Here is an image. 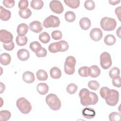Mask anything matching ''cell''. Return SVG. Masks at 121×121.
<instances>
[{"instance_id":"34","label":"cell","mask_w":121,"mask_h":121,"mask_svg":"<svg viewBox=\"0 0 121 121\" xmlns=\"http://www.w3.org/2000/svg\"><path fill=\"white\" fill-rule=\"evenodd\" d=\"M79 76L82 77H87L89 76V67L83 66L80 68L78 70Z\"/></svg>"},{"instance_id":"24","label":"cell","mask_w":121,"mask_h":121,"mask_svg":"<svg viewBox=\"0 0 121 121\" xmlns=\"http://www.w3.org/2000/svg\"><path fill=\"white\" fill-rule=\"evenodd\" d=\"M43 6V2L42 0H32L31 1V7L34 9H41Z\"/></svg>"},{"instance_id":"4","label":"cell","mask_w":121,"mask_h":121,"mask_svg":"<svg viewBox=\"0 0 121 121\" xmlns=\"http://www.w3.org/2000/svg\"><path fill=\"white\" fill-rule=\"evenodd\" d=\"M16 104L19 110L23 114L29 113L32 108L30 103L24 97H20L18 99Z\"/></svg>"},{"instance_id":"29","label":"cell","mask_w":121,"mask_h":121,"mask_svg":"<svg viewBox=\"0 0 121 121\" xmlns=\"http://www.w3.org/2000/svg\"><path fill=\"white\" fill-rule=\"evenodd\" d=\"M40 41L43 43H47L50 41V36L49 34L46 32H43L39 35Z\"/></svg>"},{"instance_id":"14","label":"cell","mask_w":121,"mask_h":121,"mask_svg":"<svg viewBox=\"0 0 121 121\" xmlns=\"http://www.w3.org/2000/svg\"><path fill=\"white\" fill-rule=\"evenodd\" d=\"M18 59L21 61L27 60L30 57V53L28 50L25 49H21L17 52Z\"/></svg>"},{"instance_id":"21","label":"cell","mask_w":121,"mask_h":121,"mask_svg":"<svg viewBox=\"0 0 121 121\" xmlns=\"http://www.w3.org/2000/svg\"><path fill=\"white\" fill-rule=\"evenodd\" d=\"M10 61H11V56L9 53L4 52L0 54V62L2 65L4 66L8 65L10 63Z\"/></svg>"},{"instance_id":"49","label":"cell","mask_w":121,"mask_h":121,"mask_svg":"<svg viewBox=\"0 0 121 121\" xmlns=\"http://www.w3.org/2000/svg\"><path fill=\"white\" fill-rule=\"evenodd\" d=\"M120 0H109V2L110 4L112 5H115L118 4L120 2Z\"/></svg>"},{"instance_id":"33","label":"cell","mask_w":121,"mask_h":121,"mask_svg":"<svg viewBox=\"0 0 121 121\" xmlns=\"http://www.w3.org/2000/svg\"><path fill=\"white\" fill-rule=\"evenodd\" d=\"M42 47L41 44L37 41L33 42L29 44L30 49L35 53L37 52Z\"/></svg>"},{"instance_id":"10","label":"cell","mask_w":121,"mask_h":121,"mask_svg":"<svg viewBox=\"0 0 121 121\" xmlns=\"http://www.w3.org/2000/svg\"><path fill=\"white\" fill-rule=\"evenodd\" d=\"M13 36L12 34L5 29H1L0 32V39L4 43H9L12 42Z\"/></svg>"},{"instance_id":"31","label":"cell","mask_w":121,"mask_h":121,"mask_svg":"<svg viewBox=\"0 0 121 121\" xmlns=\"http://www.w3.org/2000/svg\"><path fill=\"white\" fill-rule=\"evenodd\" d=\"M27 38L26 36H20L17 35L16 38V42L17 44L20 46L25 45L27 43Z\"/></svg>"},{"instance_id":"25","label":"cell","mask_w":121,"mask_h":121,"mask_svg":"<svg viewBox=\"0 0 121 121\" xmlns=\"http://www.w3.org/2000/svg\"><path fill=\"white\" fill-rule=\"evenodd\" d=\"M104 42L105 44L108 46L112 45L116 42V38L112 35H108L105 36Z\"/></svg>"},{"instance_id":"39","label":"cell","mask_w":121,"mask_h":121,"mask_svg":"<svg viewBox=\"0 0 121 121\" xmlns=\"http://www.w3.org/2000/svg\"><path fill=\"white\" fill-rule=\"evenodd\" d=\"M84 7L87 10H93L95 7V2L92 0H87L84 3Z\"/></svg>"},{"instance_id":"48","label":"cell","mask_w":121,"mask_h":121,"mask_svg":"<svg viewBox=\"0 0 121 121\" xmlns=\"http://www.w3.org/2000/svg\"><path fill=\"white\" fill-rule=\"evenodd\" d=\"M121 7L119 6L118 7H117L115 9V13L116 14L117 17H118V19L119 20H121L120 16H121Z\"/></svg>"},{"instance_id":"19","label":"cell","mask_w":121,"mask_h":121,"mask_svg":"<svg viewBox=\"0 0 121 121\" xmlns=\"http://www.w3.org/2000/svg\"><path fill=\"white\" fill-rule=\"evenodd\" d=\"M91 25L90 20L86 17H82L79 20V25L81 28L84 30L88 29Z\"/></svg>"},{"instance_id":"30","label":"cell","mask_w":121,"mask_h":121,"mask_svg":"<svg viewBox=\"0 0 121 121\" xmlns=\"http://www.w3.org/2000/svg\"><path fill=\"white\" fill-rule=\"evenodd\" d=\"M11 117V113L8 110H2L0 112V121H6Z\"/></svg>"},{"instance_id":"9","label":"cell","mask_w":121,"mask_h":121,"mask_svg":"<svg viewBox=\"0 0 121 121\" xmlns=\"http://www.w3.org/2000/svg\"><path fill=\"white\" fill-rule=\"evenodd\" d=\"M49 7L51 10L56 14H61L64 10L63 6L59 0H52L50 3Z\"/></svg>"},{"instance_id":"22","label":"cell","mask_w":121,"mask_h":121,"mask_svg":"<svg viewBox=\"0 0 121 121\" xmlns=\"http://www.w3.org/2000/svg\"><path fill=\"white\" fill-rule=\"evenodd\" d=\"M51 77L53 79H59L61 76V72L59 68L54 67L51 68L50 71Z\"/></svg>"},{"instance_id":"12","label":"cell","mask_w":121,"mask_h":121,"mask_svg":"<svg viewBox=\"0 0 121 121\" xmlns=\"http://www.w3.org/2000/svg\"><path fill=\"white\" fill-rule=\"evenodd\" d=\"M29 28L32 32L38 33L43 30V26L40 21H34L29 24Z\"/></svg>"},{"instance_id":"46","label":"cell","mask_w":121,"mask_h":121,"mask_svg":"<svg viewBox=\"0 0 121 121\" xmlns=\"http://www.w3.org/2000/svg\"><path fill=\"white\" fill-rule=\"evenodd\" d=\"M110 89L107 87H106V86H104V87H102L100 90V95L104 99H105V97L107 95V92L108 91H109Z\"/></svg>"},{"instance_id":"16","label":"cell","mask_w":121,"mask_h":121,"mask_svg":"<svg viewBox=\"0 0 121 121\" xmlns=\"http://www.w3.org/2000/svg\"><path fill=\"white\" fill-rule=\"evenodd\" d=\"M28 31V26L25 23L20 24L17 27V32L18 35L20 36H25Z\"/></svg>"},{"instance_id":"18","label":"cell","mask_w":121,"mask_h":121,"mask_svg":"<svg viewBox=\"0 0 121 121\" xmlns=\"http://www.w3.org/2000/svg\"><path fill=\"white\" fill-rule=\"evenodd\" d=\"M101 73L99 68L96 65H92L89 67V76L92 78L98 77Z\"/></svg>"},{"instance_id":"27","label":"cell","mask_w":121,"mask_h":121,"mask_svg":"<svg viewBox=\"0 0 121 121\" xmlns=\"http://www.w3.org/2000/svg\"><path fill=\"white\" fill-rule=\"evenodd\" d=\"M36 74L37 79L40 81H45L48 78V74L44 70L39 69Z\"/></svg>"},{"instance_id":"44","label":"cell","mask_w":121,"mask_h":121,"mask_svg":"<svg viewBox=\"0 0 121 121\" xmlns=\"http://www.w3.org/2000/svg\"><path fill=\"white\" fill-rule=\"evenodd\" d=\"M3 4L6 8H11L15 5V1L14 0H4Z\"/></svg>"},{"instance_id":"13","label":"cell","mask_w":121,"mask_h":121,"mask_svg":"<svg viewBox=\"0 0 121 121\" xmlns=\"http://www.w3.org/2000/svg\"><path fill=\"white\" fill-rule=\"evenodd\" d=\"M82 114L84 117L87 119H93L95 116V112L92 108L86 107L83 109Z\"/></svg>"},{"instance_id":"8","label":"cell","mask_w":121,"mask_h":121,"mask_svg":"<svg viewBox=\"0 0 121 121\" xmlns=\"http://www.w3.org/2000/svg\"><path fill=\"white\" fill-rule=\"evenodd\" d=\"M100 60V65L104 69H108L112 66V61L111 55L107 52H104L101 54Z\"/></svg>"},{"instance_id":"38","label":"cell","mask_w":121,"mask_h":121,"mask_svg":"<svg viewBox=\"0 0 121 121\" xmlns=\"http://www.w3.org/2000/svg\"><path fill=\"white\" fill-rule=\"evenodd\" d=\"M109 119L111 121H119L121 120L120 113L114 112H111L109 115Z\"/></svg>"},{"instance_id":"15","label":"cell","mask_w":121,"mask_h":121,"mask_svg":"<svg viewBox=\"0 0 121 121\" xmlns=\"http://www.w3.org/2000/svg\"><path fill=\"white\" fill-rule=\"evenodd\" d=\"M22 78L24 82L26 83H32L35 80V77L34 73L31 71H25L22 75Z\"/></svg>"},{"instance_id":"6","label":"cell","mask_w":121,"mask_h":121,"mask_svg":"<svg viewBox=\"0 0 121 121\" xmlns=\"http://www.w3.org/2000/svg\"><path fill=\"white\" fill-rule=\"evenodd\" d=\"M76 64V59L72 56H68L64 63V71L68 75H72L75 72V67Z\"/></svg>"},{"instance_id":"40","label":"cell","mask_w":121,"mask_h":121,"mask_svg":"<svg viewBox=\"0 0 121 121\" xmlns=\"http://www.w3.org/2000/svg\"><path fill=\"white\" fill-rule=\"evenodd\" d=\"M52 37L55 40H60L62 37V32L59 30H54L52 32Z\"/></svg>"},{"instance_id":"23","label":"cell","mask_w":121,"mask_h":121,"mask_svg":"<svg viewBox=\"0 0 121 121\" xmlns=\"http://www.w3.org/2000/svg\"><path fill=\"white\" fill-rule=\"evenodd\" d=\"M48 50L52 53H56L59 52H61V46L59 42L51 43L49 45Z\"/></svg>"},{"instance_id":"7","label":"cell","mask_w":121,"mask_h":121,"mask_svg":"<svg viewBox=\"0 0 121 121\" xmlns=\"http://www.w3.org/2000/svg\"><path fill=\"white\" fill-rule=\"evenodd\" d=\"M60 24V21L59 17L52 15L47 17L43 22V26L45 28L57 27Z\"/></svg>"},{"instance_id":"35","label":"cell","mask_w":121,"mask_h":121,"mask_svg":"<svg viewBox=\"0 0 121 121\" xmlns=\"http://www.w3.org/2000/svg\"><path fill=\"white\" fill-rule=\"evenodd\" d=\"M120 69L116 67L112 68L109 72V75L111 78H113L118 76H120Z\"/></svg>"},{"instance_id":"28","label":"cell","mask_w":121,"mask_h":121,"mask_svg":"<svg viewBox=\"0 0 121 121\" xmlns=\"http://www.w3.org/2000/svg\"><path fill=\"white\" fill-rule=\"evenodd\" d=\"M19 16L24 19H27L32 15V11L29 9L25 10H19L18 12Z\"/></svg>"},{"instance_id":"11","label":"cell","mask_w":121,"mask_h":121,"mask_svg":"<svg viewBox=\"0 0 121 121\" xmlns=\"http://www.w3.org/2000/svg\"><path fill=\"white\" fill-rule=\"evenodd\" d=\"M89 35L92 40L97 42L102 39L103 37V32L99 28H94L90 32Z\"/></svg>"},{"instance_id":"45","label":"cell","mask_w":121,"mask_h":121,"mask_svg":"<svg viewBox=\"0 0 121 121\" xmlns=\"http://www.w3.org/2000/svg\"><path fill=\"white\" fill-rule=\"evenodd\" d=\"M112 85L117 87H120L121 84V78L120 76H118L117 77L114 78H112Z\"/></svg>"},{"instance_id":"43","label":"cell","mask_w":121,"mask_h":121,"mask_svg":"<svg viewBox=\"0 0 121 121\" xmlns=\"http://www.w3.org/2000/svg\"><path fill=\"white\" fill-rule=\"evenodd\" d=\"M47 54V52L46 50L43 47H42L40 49V50H39L37 52L35 53L36 55L38 57H45L46 56Z\"/></svg>"},{"instance_id":"42","label":"cell","mask_w":121,"mask_h":121,"mask_svg":"<svg viewBox=\"0 0 121 121\" xmlns=\"http://www.w3.org/2000/svg\"><path fill=\"white\" fill-rule=\"evenodd\" d=\"M59 43L60 44L61 52H65L68 50V49L69 47V46L68 43L66 41H65L64 40H61V41H59Z\"/></svg>"},{"instance_id":"32","label":"cell","mask_w":121,"mask_h":121,"mask_svg":"<svg viewBox=\"0 0 121 121\" xmlns=\"http://www.w3.org/2000/svg\"><path fill=\"white\" fill-rule=\"evenodd\" d=\"M65 19L68 22H72L75 21L76 19L75 14L71 11H69L65 14Z\"/></svg>"},{"instance_id":"41","label":"cell","mask_w":121,"mask_h":121,"mask_svg":"<svg viewBox=\"0 0 121 121\" xmlns=\"http://www.w3.org/2000/svg\"><path fill=\"white\" fill-rule=\"evenodd\" d=\"M18 6L20 10H25L28 6V1L27 0H21L19 1Z\"/></svg>"},{"instance_id":"36","label":"cell","mask_w":121,"mask_h":121,"mask_svg":"<svg viewBox=\"0 0 121 121\" xmlns=\"http://www.w3.org/2000/svg\"><path fill=\"white\" fill-rule=\"evenodd\" d=\"M78 90V86L73 83L69 84L66 88L67 92L69 94L72 95L75 94Z\"/></svg>"},{"instance_id":"47","label":"cell","mask_w":121,"mask_h":121,"mask_svg":"<svg viewBox=\"0 0 121 121\" xmlns=\"http://www.w3.org/2000/svg\"><path fill=\"white\" fill-rule=\"evenodd\" d=\"M3 47L4 49H5L6 50L11 51L14 49L15 47V45H14V43L13 42H11L9 43H4L3 44Z\"/></svg>"},{"instance_id":"5","label":"cell","mask_w":121,"mask_h":121,"mask_svg":"<svg viewBox=\"0 0 121 121\" xmlns=\"http://www.w3.org/2000/svg\"><path fill=\"white\" fill-rule=\"evenodd\" d=\"M119 99V92L115 89H109L105 97V100L108 105L111 106H114L118 103Z\"/></svg>"},{"instance_id":"50","label":"cell","mask_w":121,"mask_h":121,"mask_svg":"<svg viewBox=\"0 0 121 121\" xmlns=\"http://www.w3.org/2000/svg\"><path fill=\"white\" fill-rule=\"evenodd\" d=\"M0 93L1 94V93H2L4 91L5 89V85L2 82H0Z\"/></svg>"},{"instance_id":"3","label":"cell","mask_w":121,"mask_h":121,"mask_svg":"<svg viewBox=\"0 0 121 121\" xmlns=\"http://www.w3.org/2000/svg\"><path fill=\"white\" fill-rule=\"evenodd\" d=\"M117 25L116 20L111 17H103L100 21V26L102 29L106 31L113 30Z\"/></svg>"},{"instance_id":"51","label":"cell","mask_w":121,"mask_h":121,"mask_svg":"<svg viewBox=\"0 0 121 121\" xmlns=\"http://www.w3.org/2000/svg\"><path fill=\"white\" fill-rule=\"evenodd\" d=\"M120 29H121V27H120L118 29V30H117V31H116V35L118 36V37H119V38H121V36H120V35H121V30H120Z\"/></svg>"},{"instance_id":"37","label":"cell","mask_w":121,"mask_h":121,"mask_svg":"<svg viewBox=\"0 0 121 121\" xmlns=\"http://www.w3.org/2000/svg\"><path fill=\"white\" fill-rule=\"evenodd\" d=\"M88 86L93 90H97L99 88L100 85L96 80H90L88 83Z\"/></svg>"},{"instance_id":"17","label":"cell","mask_w":121,"mask_h":121,"mask_svg":"<svg viewBox=\"0 0 121 121\" xmlns=\"http://www.w3.org/2000/svg\"><path fill=\"white\" fill-rule=\"evenodd\" d=\"M11 17V12L2 6H0V17L3 21H8Z\"/></svg>"},{"instance_id":"2","label":"cell","mask_w":121,"mask_h":121,"mask_svg":"<svg viewBox=\"0 0 121 121\" xmlns=\"http://www.w3.org/2000/svg\"><path fill=\"white\" fill-rule=\"evenodd\" d=\"M46 104L53 111L59 110L61 105V102L58 96L54 94H50L45 98Z\"/></svg>"},{"instance_id":"20","label":"cell","mask_w":121,"mask_h":121,"mask_svg":"<svg viewBox=\"0 0 121 121\" xmlns=\"http://www.w3.org/2000/svg\"><path fill=\"white\" fill-rule=\"evenodd\" d=\"M36 89L40 94L44 95L48 93L49 86L48 85L45 83H40L37 85Z\"/></svg>"},{"instance_id":"26","label":"cell","mask_w":121,"mask_h":121,"mask_svg":"<svg viewBox=\"0 0 121 121\" xmlns=\"http://www.w3.org/2000/svg\"><path fill=\"white\" fill-rule=\"evenodd\" d=\"M64 3L71 9H77L80 5L79 0H64Z\"/></svg>"},{"instance_id":"1","label":"cell","mask_w":121,"mask_h":121,"mask_svg":"<svg viewBox=\"0 0 121 121\" xmlns=\"http://www.w3.org/2000/svg\"><path fill=\"white\" fill-rule=\"evenodd\" d=\"M79 96L81 104L85 106L95 105L98 101V97L95 93L90 92L88 89L85 88L80 90Z\"/></svg>"}]
</instances>
